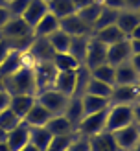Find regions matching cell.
<instances>
[{"label":"cell","instance_id":"cell-1","mask_svg":"<svg viewBox=\"0 0 140 151\" xmlns=\"http://www.w3.org/2000/svg\"><path fill=\"white\" fill-rule=\"evenodd\" d=\"M4 88L11 96L15 94H33L35 96V79L33 66H22L11 76L4 78Z\"/></svg>","mask_w":140,"mask_h":151},{"label":"cell","instance_id":"cell-2","mask_svg":"<svg viewBox=\"0 0 140 151\" xmlns=\"http://www.w3.org/2000/svg\"><path fill=\"white\" fill-rule=\"evenodd\" d=\"M57 78V70L52 61L46 63H35L33 65V79H35V96L41 92L54 88Z\"/></svg>","mask_w":140,"mask_h":151},{"label":"cell","instance_id":"cell-3","mask_svg":"<svg viewBox=\"0 0 140 151\" xmlns=\"http://www.w3.org/2000/svg\"><path fill=\"white\" fill-rule=\"evenodd\" d=\"M133 124V105H111L107 109L105 131H116Z\"/></svg>","mask_w":140,"mask_h":151},{"label":"cell","instance_id":"cell-4","mask_svg":"<svg viewBox=\"0 0 140 151\" xmlns=\"http://www.w3.org/2000/svg\"><path fill=\"white\" fill-rule=\"evenodd\" d=\"M105 124H107V109L100 112H92V114H85L79 120L76 133L83 134V137H92V134L105 131Z\"/></svg>","mask_w":140,"mask_h":151},{"label":"cell","instance_id":"cell-5","mask_svg":"<svg viewBox=\"0 0 140 151\" xmlns=\"http://www.w3.org/2000/svg\"><path fill=\"white\" fill-rule=\"evenodd\" d=\"M37 101L41 105H44L52 114H63L66 105L70 101V98L65 96L63 92H59V90H55V88H50L46 92L37 94Z\"/></svg>","mask_w":140,"mask_h":151},{"label":"cell","instance_id":"cell-6","mask_svg":"<svg viewBox=\"0 0 140 151\" xmlns=\"http://www.w3.org/2000/svg\"><path fill=\"white\" fill-rule=\"evenodd\" d=\"M103 63H107V46L90 35L88 37V42H87V54H85L83 66L88 70H92Z\"/></svg>","mask_w":140,"mask_h":151},{"label":"cell","instance_id":"cell-7","mask_svg":"<svg viewBox=\"0 0 140 151\" xmlns=\"http://www.w3.org/2000/svg\"><path fill=\"white\" fill-rule=\"evenodd\" d=\"M114 142L120 151H131L138 146V138H140V127L136 124H129L122 127V129L113 131Z\"/></svg>","mask_w":140,"mask_h":151},{"label":"cell","instance_id":"cell-8","mask_svg":"<svg viewBox=\"0 0 140 151\" xmlns=\"http://www.w3.org/2000/svg\"><path fill=\"white\" fill-rule=\"evenodd\" d=\"M140 100L138 85H114L109 101L111 105H135Z\"/></svg>","mask_w":140,"mask_h":151},{"label":"cell","instance_id":"cell-9","mask_svg":"<svg viewBox=\"0 0 140 151\" xmlns=\"http://www.w3.org/2000/svg\"><path fill=\"white\" fill-rule=\"evenodd\" d=\"M26 54L29 55V59L35 63H46V61H52L54 59V48L50 46V42L46 37H33L32 44L28 46Z\"/></svg>","mask_w":140,"mask_h":151},{"label":"cell","instance_id":"cell-10","mask_svg":"<svg viewBox=\"0 0 140 151\" xmlns=\"http://www.w3.org/2000/svg\"><path fill=\"white\" fill-rule=\"evenodd\" d=\"M59 29H63V32L66 35H70V37L92 35V29L78 17V13L70 15V17H65V19H59Z\"/></svg>","mask_w":140,"mask_h":151},{"label":"cell","instance_id":"cell-11","mask_svg":"<svg viewBox=\"0 0 140 151\" xmlns=\"http://www.w3.org/2000/svg\"><path fill=\"white\" fill-rule=\"evenodd\" d=\"M131 57V48H129V39H123V41H118L114 44L107 46V63L118 66L122 63H127Z\"/></svg>","mask_w":140,"mask_h":151},{"label":"cell","instance_id":"cell-12","mask_svg":"<svg viewBox=\"0 0 140 151\" xmlns=\"http://www.w3.org/2000/svg\"><path fill=\"white\" fill-rule=\"evenodd\" d=\"M29 142V125L20 122L17 127H13L11 131H7L6 134V144L9 146L11 151H19L20 147H24Z\"/></svg>","mask_w":140,"mask_h":151},{"label":"cell","instance_id":"cell-13","mask_svg":"<svg viewBox=\"0 0 140 151\" xmlns=\"http://www.w3.org/2000/svg\"><path fill=\"white\" fill-rule=\"evenodd\" d=\"M87 144L88 151H120L111 131H101L98 134L87 137Z\"/></svg>","mask_w":140,"mask_h":151},{"label":"cell","instance_id":"cell-14","mask_svg":"<svg viewBox=\"0 0 140 151\" xmlns=\"http://www.w3.org/2000/svg\"><path fill=\"white\" fill-rule=\"evenodd\" d=\"M46 13H48V4L44 2V0H29V4L26 6V9H24V13L20 15V19L33 29V26H35Z\"/></svg>","mask_w":140,"mask_h":151},{"label":"cell","instance_id":"cell-15","mask_svg":"<svg viewBox=\"0 0 140 151\" xmlns=\"http://www.w3.org/2000/svg\"><path fill=\"white\" fill-rule=\"evenodd\" d=\"M54 116L52 112L44 107V105H41L39 101L33 103V107L28 111V114L24 116V120L22 122L28 124L29 127H41V125H46V122Z\"/></svg>","mask_w":140,"mask_h":151},{"label":"cell","instance_id":"cell-16","mask_svg":"<svg viewBox=\"0 0 140 151\" xmlns=\"http://www.w3.org/2000/svg\"><path fill=\"white\" fill-rule=\"evenodd\" d=\"M35 101H37V96H33V94H15L9 100V109L20 120H24V116L28 114V111L33 107Z\"/></svg>","mask_w":140,"mask_h":151},{"label":"cell","instance_id":"cell-17","mask_svg":"<svg viewBox=\"0 0 140 151\" xmlns=\"http://www.w3.org/2000/svg\"><path fill=\"white\" fill-rule=\"evenodd\" d=\"M46 129L52 134H68V133H76V125H74L65 114H54L48 122H46Z\"/></svg>","mask_w":140,"mask_h":151},{"label":"cell","instance_id":"cell-18","mask_svg":"<svg viewBox=\"0 0 140 151\" xmlns=\"http://www.w3.org/2000/svg\"><path fill=\"white\" fill-rule=\"evenodd\" d=\"M114 85H138V74L129 61L114 66Z\"/></svg>","mask_w":140,"mask_h":151},{"label":"cell","instance_id":"cell-19","mask_svg":"<svg viewBox=\"0 0 140 151\" xmlns=\"http://www.w3.org/2000/svg\"><path fill=\"white\" fill-rule=\"evenodd\" d=\"M57 29H59V19L48 11V13L33 26L32 32H33V37H48V35H52L54 32H57Z\"/></svg>","mask_w":140,"mask_h":151},{"label":"cell","instance_id":"cell-20","mask_svg":"<svg viewBox=\"0 0 140 151\" xmlns=\"http://www.w3.org/2000/svg\"><path fill=\"white\" fill-rule=\"evenodd\" d=\"M76 72L78 70H72V72H57L54 88L59 90V92H63L65 96L72 98L74 92H76Z\"/></svg>","mask_w":140,"mask_h":151},{"label":"cell","instance_id":"cell-21","mask_svg":"<svg viewBox=\"0 0 140 151\" xmlns=\"http://www.w3.org/2000/svg\"><path fill=\"white\" fill-rule=\"evenodd\" d=\"M92 37H94V39H98L100 42H103L105 46H111V44H114L118 41L127 39V37H125L120 29H118L116 24L105 26V28H101V29H96V32H92Z\"/></svg>","mask_w":140,"mask_h":151},{"label":"cell","instance_id":"cell-22","mask_svg":"<svg viewBox=\"0 0 140 151\" xmlns=\"http://www.w3.org/2000/svg\"><path fill=\"white\" fill-rule=\"evenodd\" d=\"M81 105H83V116L85 114H92V112H100L111 107V101L107 98H100V96H92V94H83L81 96Z\"/></svg>","mask_w":140,"mask_h":151},{"label":"cell","instance_id":"cell-23","mask_svg":"<svg viewBox=\"0 0 140 151\" xmlns=\"http://www.w3.org/2000/svg\"><path fill=\"white\" fill-rule=\"evenodd\" d=\"M52 63H54L57 72H72V70H78L81 66V63L74 55H70L68 52H55Z\"/></svg>","mask_w":140,"mask_h":151},{"label":"cell","instance_id":"cell-24","mask_svg":"<svg viewBox=\"0 0 140 151\" xmlns=\"http://www.w3.org/2000/svg\"><path fill=\"white\" fill-rule=\"evenodd\" d=\"M138 22H140V19H138V15H136L135 11L122 9V11H118V17H116V22H114V24L118 26V29H120L125 37H127V35L131 33V29L135 28Z\"/></svg>","mask_w":140,"mask_h":151},{"label":"cell","instance_id":"cell-25","mask_svg":"<svg viewBox=\"0 0 140 151\" xmlns=\"http://www.w3.org/2000/svg\"><path fill=\"white\" fill-rule=\"evenodd\" d=\"M52 137H54V134H52L44 125H41V127H29V144L35 146L37 149H41V151H46Z\"/></svg>","mask_w":140,"mask_h":151},{"label":"cell","instance_id":"cell-26","mask_svg":"<svg viewBox=\"0 0 140 151\" xmlns=\"http://www.w3.org/2000/svg\"><path fill=\"white\" fill-rule=\"evenodd\" d=\"M46 4H48V11L52 15H55L57 19H65L76 13V7H74L72 0H50Z\"/></svg>","mask_w":140,"mask_h":151},{"label":"cell","instance_id":"cell-27","mask_svg":"<svg viewBox=\"0 0 140 151\" xmlns=\"http://www.w3.org/2000/svg\"><path fill=\"white\" fill-rule=\"evenodd\" d=\"M101 4H98V2H92V4H88V6H85V7H81L79 11H76L78 13V17L85 22V24L88 26V28H94V24H96V20H98V17H100V11H101Z\"/></svg>","mask_w":140,"mask_h":151},{"label":"cell","instance_id":"cell-28","mask_svg":"<svg viewBox=\"0 0 140 151\" xmlns=\"http://www.w3.org/2000/svg\"><path fill=\"white\" fill-rule=\"evenodd\" d=\"M88 72H90V76H92L94 79H98V81H101V83H107V85L114 87V66H113V65L103 63V65L96 66V68L88 70Z\"/></svg>","mask_w":140,"mask_h":151},{"label":"cell","instance_id":"cell-29","mask_svg":"<svg viewBox=\"0 0 140 151\" xmlns=\"http://www.w3.org/2000/svg\"><path fill=\"white\" fill-rule=\"evenodd\" d=\"M63 114H65L66 118H68V120H70V122H72L74 125L78 127L79 120L83 118V105H81V98H78V96H72Z\"/></svg>","mask_w":140,"mask_h":151},{"label":"cell","instance_id":"cell-30","mask_svg":"<svg viewBox=\"0 0 140 151\" xmlns=\"http://www.w3.org/2000/svg\"><path fill=\"white\" fill-rule=\"evenodd\" d=\"M111 92H113V87H111V85L94 79L92 76L88 78V83L85 87V94H92V96H100V98H107V100H109Z\"/></svg>","mask_w":140,"mask_h":151},{"label":"cell","instance_id":"cell-31","mask_svg":"<svg viewBox=\"0 0 140 151\" xmlns=\"http://www.w3.org/2000/svg\"><path fill=\"white\" fill-rule=\"evenodd\" d=\"M88 37H90V35H87V37H72V39H70V48H68V54L76 57L78 61L81 63V66H83V61H85Z\"/></svg>","mask_w":140,"mask_h":151},{"label":"cell","instance_id":"cell-32","mask_svg":"<svg viewBox=\"0 0 140 151\" xmlns=\"http://www.w3.org/2000/svg\"><path fill=\"white\" fill-rule=\"evenodd\" d=\"M78 137V133H68V134H54L50 140V144L46 147V151H66L70 146L74 138Z\"/></svg>","mask_w":140,"mask_h":151},{"label":"cell","instance_id":"cell-33","mask_svg":"<svg viewBox=\"0 0 140 151\" xmlns=\"http://www.w3.org/2000/svg\"><path fill=\"white\" fill-rule=\"evenodd\" d=\"M46 39H48V42H50V46L54 48V52H68V48H70V39H72V37L66 35L63 29H57V32H54L52 35H48Z\"/></svg>","mask_w":140,"mask_h":151},{"label":"cell","instance_id":"cell-34","mask_svg":"<svg viewBox=\"0 0 140 151\" xmlns=\"http://www.w3.org/2000/svg\"><path fill=\"white\" fill-rule=\"evenodd\" d=\"M22 122V120L15 114V112L7 107V109H4V111H0V129H4L6 133L7 131H11L13 127H17L19 124Z\"/></svg>","mask_w":140,"mask_h":151},{"label":"cell","instance_id":"cell-35","mask_svg":"<svg viewBox=\"0 0 140 151\" xmlns=\"http://www.w3.org/2000/svg\"><path fill=\"white\" fill-rule=\"evenodd\" d=\"M116 17H118V11L109 9V7H101L100 17H98V20H96L92 32H96V29H101V28H105V26H113L114 22H116Z\"/></svg>","mask_w":140,"mask_h":151},{"label":"cell","instance_id":"cell-36","mask_svg":"<svg viewBox=\"0 0 140 151\" xmlns=\"http://www.w3.org/2000/svg\"><path fill=\"white\" fill-rule=\"evenodd\" d=\"M28 4H29V0H7L6 6L11 13V17H20V15L24 13Z\"/></svg>","mask_w":140,"mask_h":151},{"label":"cell","instance_id":"cell-37","mask_svg":"<svg viewBox=\"0 0 140 151\" xmlns=\"http://www.w3.org/2000/svg\"><path fill=\"white\" fill-rule=\"evenodd\" d=\"M66 151H88V144H87V137L83 134H78L76 138H74L72 146L66 149Z\"/></svg>","mask_w":140,"mask_h":151},{"label":"cell","instance_id":"cell-38","mask_svg":"<svg viewBox=\"0 0 140 151\" xmlns=\"http://www.w3.org/2000/svg\"><path fill=\"white\" fill-rule=\"evenodd\" d=\"M9 100H11V94L7 92V90L0 88V111H4L9 107Z\"/></svg>","mask_w":140,"mask_h":151},{"label":"cell","instance_id":"cell-39","mask_svg":"<svg viewBox=\"0 0 140 151\" xmlns=\"http://www.w3.org/2000/svg\"><path fill=\"white\" fill-rule=\"evenodd\" d=\"M9 50H11L9 42H7L6 39H2V37H0V65H2V61L6 59V55L9 54Z\"/></svg>","mask_w":140,"mask_h":151},{"label":"cell","instance_id":"cell-40","mask_svg":"<svg viewBox=\"0 0 140 151\" xmlns=\"http://www.w3.org/2000/svg\"><path fill=\"white\" fill-rule=\"evenodd\" d=\"M9 19H11V13H9V9H7V6H0V29L4 28V24Z\"/></svg>","mask_w":140,"mask_h":151},{"label":"cell","instance_id":"cell-41","mask_svg":"<svg viewBox=\"0 0 140 151\" xmlns=\"http://www.w3.org/2000/svg\"><path fill=\"white\" fill-rule=\"evenodd\" d=\"M129 65L135 68L136 74H140V54H131V57H129Z\"/></svg>","mask_w":140,"mask_h":151},{"label":"cell","instance_id":"cell-42","mask_svg":"<svg viewBox=\"0 0 140 151\" xmlns=\"http://www.w3.org/2000/svg\"><path fill=\"white\" fill-rule=\"evenodd\" d=\"M123 6H125V9L136 13L140 9V0H123Z\"/></svg>","mask_w":140,"mask_h":151},{"label":"cell","instance_id":"cell-43","mask_svg":"<svg viewBox=\"0 0 140 151\" xmlns=\"http://www.w3.org/2000/svg\"><path fill=\"white\" fill-rule=\"evenodd\" d=\"M133 124H136L140 127V103L138 101L133 105Z\"/></svg>","mask_w":140,"mask_h":151},{"label":"cell","instance_id":"cell-44","mask_svg":"<svg viewBox=\"0 0 140 151\" xmlns=\"http://www.w3.org/2000/svg\"><path fill=\"white\" fill-rule=\"evenodd\" d=\"M127 39H135V41H140V22L131 29V33L127 35Z\"/></svg>","mask_w":140,"mask_h":151},{"label":"cell","instance_id":"cell-45","mask_svg":"<svg viewBox=\"0 0 140 151\" xmlns=\"http://www.w3.org/2000/svg\"><path fill=\"white\" fill-rule=\"evenodd\" d=\"M74 2V7H76V11H79L81 7H85V6H88V4H92L94 0H72Z\"/></svg>","mask_w":140,"mask_h":151},{"label":"cell","instance_id":"cell-46","mask_svg":"<svg viewBox=\"0 0 140 151\" xmlns=\"http://www.w3.org/2000/svg\"><path fill=\"white\" fill-rule=\"evenodd\" d=\"M129 48H131V54H140V41L129 39Z\"/></svg>","mask_w":140,"mask_h":151},{"label":"cell","instance_id":"cell-47","mask_svg":"<svg viewBox=\"0 0 140 151\" xmlns=\"http://www.w3.org/2000/svg\"><path fill=\"white\" fill-rule=\"evenodd\" d=\"M19 151H41V149H37L35 146H32V144H29V142H28V144H26L24 147H20Z\"/></svg>","mask_w":140,"mask_h":151},{"label":"cell","instance_id":"cell-48","mask_svg":"<svg viewBox=\"0 0 140 151\" xmlns=\"http://www.w3.org/2000/svg\"><path fill=\"white\" fill-rule=\"evenodd\" d=\"M0 151H11V149H9V146H7L6 142H0Z\"/></svg>","mask_w":140,"mask_h":151},{"label":"cell","instance_id":"cell-49","mask_svg":"<svg viewBox=\"0 0 140 151\" xmlns=\"http://www.w3.org/2000/svg\"><path fill=\"white\" fill-rule=\"evenodd\" d=\"M6 134H7V133H6L4 129H0V142H6Z\"/></svg>","mask_w":140,"mask_h":151},{"label":"cell","instance_id":"cell-50","mask_svg":"<svg viewBox=\"0 0 140 151\" xmlns=\"http://www.w3.org/2000/svg\"><path fill=\"white\" fill-rule=\"evenodd\" d=\"M7 4V0H0V6H6Z\"/></svg>","mask_w":140,"mask_h":151},{"label":"cell","instance_id":"cell-51","mask_svg":"<svg viewBox=\"0 0 140 151\" xmlns=\"http://www.w3.org/2000/svg\"><path fill=\"white\" fill-rule=\"evenodd\" d=\"M133 151H140V144H138V146H136L135 149H133Z\"/></svg>","mask_w":140,"mask_h":151},{"label":"cell","instance_id":"cell-52","mask_svg":"<svg viewBox=\"0 0 140 151\" xmlns=\"http://www.w3.org/2000/svg\"><path fill=\"white\" fill-rule=\"evenodd\" d=\"M138 87H140V74H138Z\"/></svg>","mask_w":140,"mask_h":151},{"label":"cell","instance_id":"cell-53","mask_svg":"<svg viewBox=\"0 0 140 151\" xmlns=\"http://www.w3.org/2000/svg\"><path fill=\"white\" fill-rule=\"evenodd\" d=\"M136 15H138V19H140V9H138V11H136Z\"/></svg>","mask_w":140,"mask_h":151},{"label":"cell","instance_id":"cell-54","mask_svg":"<svg viewBox=\"0 0 140 151\" xmlns=\"http://www.w3.org/2000/svg\"><path fill=\"white\" fill-rule=\"evenodd\" d=\"M44 2H50V0H44Z\"/></svg>","mask_w":140,"mask_h":151},{"label":"cell","instance_id":"cell-55","mask_svg":"<svg viewBox=\"0 0 140 151\" xmlns=\"http://www.w3.org/2000/svg\"><path fill=\"white\" fill-rule=\"evenodd\" d=\"M138 144H140V138H138Z\"/></svg>","mask_w":140,"mask_h":151},{"label":"cell","instance_id":"cell-56","mask_svg":"<svg viewBox=\"0 0 140 151\" xmlns=\"http://www.w3.org/2000/svg\"><path fill=\"white\" fill-rule=\"evenodd\" d=\"M138 103H140V100H138Z\"/></svg>","mask_w":140,"mask_h":151},{"label":"cell","instance_id":"cell-57","mask_svg":"<svg viewBox=\"0 0 140 151\" xmlns=\"http://www.w3.org/2000/svg\"><path fill=\"white\" fill-rule=\"evenodd\" d=\"M131 151H133V149H131Z\"/></svg>","mask_w":140,"mask_h":151}]
</instances>
